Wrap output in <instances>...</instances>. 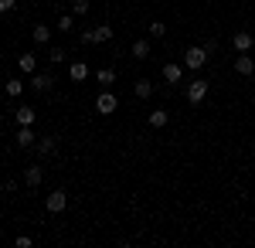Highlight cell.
<instances>
[{"label": "cell", "mask_w": 255, "mask_h": 248, "mask_svg": "<svg viewBox=\"0 0 255 248\" xmlns=\"http://www.w3.org/2000/svg\"><path fill=\"white\" fill-rule=\"evenodd\" d=\"M208 51H204V44H191L187 51H184V68H194V72H201L204 65H208Z\"/></svg>", "instance_id": "obj_1"}, {"label": "cell", "mask_w": 255, "mask_h": 248, "mask_svg": "<svg viewBox=\"0 0 255 248\" xmlns=\"http://www.w3.org/2000/svg\"><path fill=\"white\" fill-rule=\"evenodd\" d=\"M204 99H208V82H204V78H194V82L187 85V102H191V106H201Z\"/></svg>", "instance_id": "obj_2"}, {"label": "cell", "mask_w": 255, "mask_h": 248, "mask_svg": "<svg viewBox=\"0 0 255 248\" xmlns=\"http://www.w3.org/2000/svg\"><path fill=\"white\" fill-rule=\"evenodd\" d=\"M119 109V99L113 96V92H99V99H96V113H102V116H113Z\"/></svg>", "instance_id": "obj_3"}, {"label": "cell", "mask_w": 255, "mask_h": 248, "mask_svg": "<svg viewBox=\"0 0 255 248\" xmlns=\"http://www.w3.org/2000/svg\"><path fill=\"white\" fill-rule=\"evenodd\" d=\"M44 208L51 211V214H61V211L68 208V194L61 191V187H58V191H51V194H48V201H44Z\"/></svg>", "instance_id": "obj_4"}, {"label": "cell", "mask_w": 255, "mask_h": 248, "mask_svg": "<svg viewBox=\"0 0 255 248\" xmlns=\"http://www.w3.org/2000/svg\"><path fill=\"white\" fill-rule=\"evenodd\" d=\"M31 89H34V92H51V89H55V75H51V72H34V75H31Z\"/></svg>", "instance_id": "obj_5"}, {"label": "cell", "mask_w": 255, "mask_h": 248, "mask_svg": "<svg viewBox=\"0 0 255 248\" xmlns=\"http://www.w3.org/2000/svg\"><path fill=\"white\" fill-rule=\"evenodd\" d=\"M252 41H255V34H249V31H238L235 38H232V48H235L238 55H245V51H252Z\"/></svg>", "instance_id": "obj_6"}, {"label": "cell", "mask_w": 255, "mask_h": 248, "mask_svg": "<svg viewBox=\"0 0 255 248\" xmlns=\"http://www.w3.org/2000/svg\"><path fill=\"white\" fill-rule=\"evenodd\" d=\"M34 150H38V156H55V150H58V139H55V136H41L38 143H34Z\"/></svg>", "instance_id": "obj_7"}, {"label": "cell", "mask_w": 255, "mask_h": 248, "mask_svg": "<svg viewBox=\"0 0 255 248\" xmlns=\"http://www.w3.org/2000/svg\"><path fill=\"white\" fill-rule=\"evenodd\" d=\"M14 143H17L20 150H27V146H34V143H38V136H34L31 126H17V139H14Z\"/></svg>", "instance_id": "obj_8"}, {"label": "cell", "mask_w": 255, "mask_h": 248, "mask_svg": "<svg viewBox=\"0 0 255 248\" xmlns=\"http://www.w3.org/2000/svg\"><path fill=\"white\" fill-rule=\"evenodd\" d=\"M235 72H238V75H255V58L249 55V51H245V55H238Z\"/></svg>", "instance_id": "obj_9"}, {"label": "cell", "mask_w": 255, "mask_h": 248, "mask_svg": "<svg viewBox=\"0 0 255 248\" xmlns=\"http://www.w3.org/2000/svg\"><path fill=\"white\" fill-rule=\"evenodd\" d=\"M163 78H167V85H177V82L184 78V68H180L177 61H167V65H163Z\"/></svg>", "instance_id": "obj_10"}, {"label": "cell", "mask_w": 255, "mask_h": 248, "mask_svg": "<svg viewBox=\"0 0 255 248\" xmlns=\"http://www.w3.org/2000/svg\"><path fill=\"white\" fill-rule=\"evenodd\" d=\"M34 119H38V113H34L31 106H17V113H14V123H17V126H31Z\"/></svg>", "instance_id": "obj_11"}, {"label": "cell", "mask_w": 255, "mask_h": 248, "mask_svg": "<svg viewBox=\"0 0 255 248\" xmlns=\"http://www.w3.org/2000/svg\"><path fill=\"white\" fill-rule=\"evenodd\" d=\"M17 68L24 72V75H34V72H38V58L31 55V51H24V55L17 58Z\"/></svg>", "instance_id": "obj_12"}, {"label": "cell", "mask_w": 255, "mask_h": 248, "mask_svg": "<svg viewBox=\"0 0 255 248\" xmlns=\"http://www.w3.org/2000/svg\"><path fill=\"white\" fill-rule=\"evenodd\" d=\"M41 180H44V170H41L38 163H34V167H27V170H24V184H27V187H38Z\"/></svg>", "instance_id": "obj_13"}, {"label": "cell", "mask_w": 255, "mask_h": 248, "mask_svg": "<svg viewBox=\"0 0 255 248\" xmlns=\"http://www.w3.org/2000/svg\"><path fill=\"white\" fill-rule=\"evenodd\" d=\"M68 75H72V82H85V78H89V65H85V61H72Z\"/></svg>", "instance_id": "obj_14"}, {"label": "cell", "mask_w": 255, "mask_h": 248, "mask_svg": "<svg viewBox=\"0 0 255 248\" xmlns=\"http://www.w3.org/2000/svg\"><path fill=\"white\" fill-rule=\"evenodd\" d=\"M146 123H150V126H153V129H163V126H167V123H170V116H167V109H153V113H150V119H146Z\"/></svg>", "instance_id": "obj_15"}, {"label": "cell", "mask_w": 255, "mask_h": 248, "mask_svg": "<svg viewBox=\"0 0 255 248\" xmlns=\"http://www.w3.org/2000/svg\"><path fill=\"white\" fill-rule=\"evenodd\" d=\"M133 92H136L139 99H150L153 96V82H150V78H139L136 85H133Z\"/></svg>", "instance_id": "obj_16"}, {"label": "cell", "mask_w": 255, "mask_h": 248, "mask_svg": "<svg viewBox=\"0 0 255 248\" xmlns=\"http://www.w3.org/2000/svg\"><path fill=\"white\" fill-rule=\"evenodd\" d=\"M96 82L106 89V85H113V82H116V72H113V68H99V72H96Z\"/></svg>", "instance_id": "obj_17"}, {"label": "cell", "mask_w": 255, "mask_h": 248, "mask_svg": "<svg viewBox=\"0 0 255 248\" xmlns=\"http://www.w3.org/2000/svg\"><path fill=\"white\" fill-rule=\"evenodd\" d=\"M34 41H38V44H48V41H51V27H48V24H34Z\"/></svg>", "instance_id": "obj_18"}, {"label": "cell", "mask_w": 255, "mask_h": 248, "mask_svg": "<svg viewBox=\"0 0 255 248\" xmlns=\"http://www.w3.org/2000/svg\"><path fill=\"white\" fill-rule=\"evenodd\" d=\"M133 58H136V61L150 58V41H133Z\"/></svg>", "instance_id": "obj_19"}, {"label": "cell", "mask_w": 255, "mask_h": 248, "mask_svg": "<svg viewBox=\"0 0 255 248\" xmlns=\"http://www.w3.org/2000/svg\"><path fill=\"white\" fill-rule=\"evenodd\" d=\"M102 41H113V27L109 24H99L96 27V44H102Z\"/></svg>", "instance_id": "obj_20"}, {"label": "cell", "mask_w": 255, "mask_h": 248, "mask_svg": "<svg viewBox=\"0 0 255 248\" xmlns=\"http://www.w3.org/2000/svg\"><path fill=\"white\" fill-rule=\"evenodd\" d=\"M163 34H167V24L163 20H153L150 24V38H163Z\"/></svg>", "instance_id": "obj_21"}, {"label": "cell", "mask_w": 255, "mask_h": 248, "mask_svg": "<svg viewBox=\"0 0 255 248\" xmlns=\"http://www.w3.org/2000/svg\"><path fill=\"white\" fill-rule=\"evenodd\" d=\"M20 92H24V82L20 78H10L7 82V96H20Z\"/></svg>", "instance_id": "obj_22"}, {"label": "cell", "mask_w": 255, "mask_h": 248, "mask_svg": "<svg viewBox=\"0 0 255 248\" xmlns=\"http://www.w3.org/2000/svg\"><path fill=\"white\" fill-rule=\"evenodd\" d=\"M72 27H75V20L68 17V14H61V17H58V31H61V34H68Z\"/></svg>", "instance_id": "obj_23"}, {"label": "cell", "mask_w": 255, "mask_h": 248, "mask_svg": "<svg viewBox=\"0 0 255 248\" xmlns=\"http://www.w3.org/2000/svg\"><path fill=\"white\" fill-rule=\"evenodd\" d=\"M48 58H51L55 65H61V61H65V48H58V44H55V48H48Z\"/></svg>", "instance_id": "obj_24"}, {"label": "cell", "mask_w": 255, "mask_h": 248, "mask_svg": "<svg viewBox=\"0 0 255 248\" xmlns=\"http://www.w3.org/2000/svg\"><path fill=\"white\" fill-rule=\"evenodd\" d=\"M72 14H89V0H72Z\"/></svg>", "instance_id": "obj_25"}, {"label": "cell", "mask_w": 255, "mask_h": 248, "mask_svg": "<svg viewBox=\"0 0 255 248\" xmlns=\"http://www.w3.org/2000/svg\"><path fill=\"white\" fill-rule=\"evenodd\" d=\"M82 44H96V27H89V31H82Z\"/></svg>", "instance_id": "obj_26"}, {"label": "cell", "mask_w": 255, "mask_h": 248, "mask_svg": "<svg viewBox=\"0 0 255 248\" xmlns=\"http://www.w3.org/2000/svg\"><path fill=\"white\" fill-rule=\"evenodd\" d=\"M14 245H17V248H31V245H34V242H31L27 235H20V238H14Z\"/></svg>", "instance_id": "obj_27"}, {"label": "cell", "mask_w": 255, "mask_h": 248, "mask_svg": "<svg viewBox=\"0 0 255 248\" xmlns=\"http://www.w3.org/2000/svg\"><path fill=\"white\" fill-rule=\"evenodd\" d=\"M14 3H17V0H0V14H7V10H14Z\"/></svg>", "instance_id": "obj_28"}, {"label": "cell", "mask_w": 255, "mask_h": 248, "mask_svg": "<svg viewBox=\"0 0 255 248\" xmlns=\"http://www.w3.org/2000/svg\"><path fill=\"white\" fill-rule=\"evenodd\" d=\"M252 48H255V41H252Z\"/></svg>", "instance_id": "obj_29"}]
</instances>
